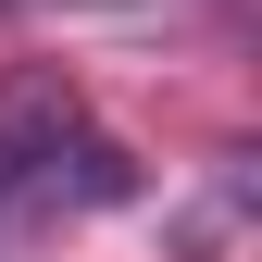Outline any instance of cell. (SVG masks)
Masks as SVG:
<instances>
[{
  "label": "cell",
  "instance_id": "6da1fadb",
  "mask_svg": "<svg viewBox=\"0 0 262 262\" xmlns=\"http://www.w3.org/2000/svg\"><path fill=\"white\" fill-rule=\"evenodd\" d=\"M125 187H138V162L75 113L62 75H13L0 88V237L62 225V212H113Z\"/></svg>",
  "mask_w": 262,
  "mask_h": 262
},
{
  "label": "cell",
  "instance_id": "7a4b0ae2",
  "mask_svg": "<svg viewBox=\"0 0 262 262\" xmlns=\"http://www.w3.org/2000/svg\"><path fill=\"white\" fill-rule=\"evenodd\" d=\"M0 13H13V0H0Z\"/></svg>",
  "mask_w": 262,
  "mask_h": 262
}]
</instances>
